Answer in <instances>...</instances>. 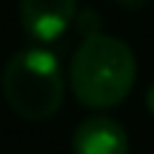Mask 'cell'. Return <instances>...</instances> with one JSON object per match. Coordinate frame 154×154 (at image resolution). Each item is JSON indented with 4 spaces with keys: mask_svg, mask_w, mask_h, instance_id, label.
I'll list each match as a JSON object with an SVG mask.
<instances>
[{
    "mask_svg": "<svg viewBox=\"0 0 154 154\" xmlns=\"http://www.w3.org/2000/svg\"><path fill=\"white\" fill-rule=\"evenodd\" d=\"M135 54L133 49L106 32L87 35L70 60V89L87 108L119 106L135 84Z\"/></svg>",
    "mask_w": 154,
    "mask_h": 154,
    "instance_id": "1",
    "label": "cell"
},
{
    "mask_svg": "<svg viewBox=\"0 0 154 154\" xmlns=\"http://www.w3.org/2000/svg\"><path fill=\"white\" fill-rule=\"evenodd\" d=\"M3 95L27 122L51 119L65 97L60 60L46 49H22L3 68Z\"/></svg>",
    "mask_w": 154,
    "mask_h": 154,
    "instance_id": "2",
    "label": "cell"
},
{
    "mask_svg": "<svg viewBox=\"0 0 154 154\" xmlns=\"http://www.w3.org/2000/svg\"><path fill=\"white\" fill-rule=\"evenodd\" d=\"M76 0H19V22L38 43H51L76 19Z\"/></svg>",
    "mask_w": 154,
    "mask_h": 154,
    "instance_id": "3",
    "label": "cell"
},
{
    "mask_svg": "<svg viewBox=\"0 0 154 154\" xmlns=\"http://www.w3.org/2000/svg\"><path fill=\"white\" fill-rule=\"evenodd\" d=\"M73 154H127L130 138L116 119L89 116L73 130Z\"/></svg>",
    "mask_w": 154,
    "mask_h": 154,
    "instance_id": "4",
    "label": "cell"
},
{
    "mask_svg": "<svg viewBox=\"0 0 154 154\" xmlns=\"http://www.w3.org/2000/svg\"><path fill=\"white\" fill-rule=\"evenodd\" d=\"M76 27H79V32L87 38V35H95V32H100V14L95 11V8H84V11H79L76 14Z\"/></svg>",
    "mask_w": 154,
    "mask_h": 154,
    "instance_id": "5",
    "label": "cell"
},
{
    "mask_svg": "<svg viewBox=\"0 0 154 154\" xmlns=\"http://www.w3.org/2000/svg\"><path fill=\"white\" fill-rule=\"evenodd\" d=\"M116 5H122V8H127V11H138V8H143V5H149L152 0H114Z\"/></svg>",
    "mask_w": 154,
    "mask_h": 154,
    "instance_id": "6",
    "label": "cell"
},
{
    "mask_svg": "<svg viewBox=\"0 0 154 154\" xmlns=\"http://www.w3.org/2000/svg\"><path fill=\"white\" fill-rule=\"evenodd\" d=\"M146 108L154 114V84L149 87V92H146Z\"/></svg>",
    "mask_w": 154,
    "mask_h": 154,
    "instance_id": "7",
    "label": "cell"
}]
</instances>
